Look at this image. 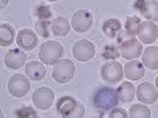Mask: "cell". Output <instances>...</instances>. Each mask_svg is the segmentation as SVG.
<instances>
[{
  "mask_svg": "<svg viewBox=\"0 0 158 118\" xmlns=\"http://www.w3.org/2000/svg\"><path fill=\"white\" fill-rule=\"evenodd\" d=\"M73 29L78 33H84L93 26V15L88 10H78L71 21Z\"/></svg>",
  "mask_w": 158,
  "mask_h": 118,
  "instance_id": "10",
  "label": "cell"
},
{
  "mask_svg": "<svg viewBox=\"0 0 158 118\" xmlns=\"http://www.w3.org/2000/svg\"><path fill=\"white\" fill-rule=\"evenodd\" d=\"M74 73H76L74 63L71 60L63 59L55 63L52 71V78L59 84H66L74 77Z\"/></svg>",
  "mask_w": 158,
  "mask_h": 118,
  "instance_id": "3",
  "label": "cell"
},
{
  "mask_svg": "<svg viewBox=\"0 0 158 118\" xmlns=\"http://www.w3.org/2000/svg\"><path fill=\"white\" fill-rule=\"evenodd\" d=\"M73 56L80 62H86L95 56V45L86 39L79 40L73 46Z\"/></svg>",
  "mask_w": 158,
  "mask_h": 118,
  "instance_id": "8",
  "label": "cell"
},
{
  "mask_svg": "<svg viewBox=\"0 0 158 118\" xmlns=\"http://www.w3.org/2000/svg\"><path fill=\"white\" fill-rule=\"evenodd\" d=\"M51 29V22L49 20H38L35 23V31L38 36L43 38H49Z\"/></svg>",
  "mask_w": 158,
  "mask_h": 118,
  "instance_id": "25",
  "label": "cell"
},
{
  "mask_svg": "<svg viewBox=\"0 0 158 118\" xmlns=\"http://www.w3.org/2000/svg\"><path fill=\"white\" fill-rule=\"evenodd\" d=\"M63 55V48L57 41H45L41 44L39 50V57L45 65H55Z\"/></svg>",
  "mask_w": 158,
  "mask_h": 118,
  "instance_id": "2",
  "label": "cell"
},
{
  "mask_svg": "<svg viewBox=\"0 0 158 118\" xmlns=\"http://www.w3.org/2000/svg\"><path fill=\"white\" fill-rule=\"evenodd\" d=\"M110 117L116 118V117H128V113L123 110V108H113L111 112H110Z\"/></svg>",
  "mask_w": 158,
  "mask_h": 118,
  "instance_id": "29",
  "label": "cell"
},
{
  "mask_svg": "<svg viewBox=\"0 0 158 118\" xmlns=\"http://www.w3.org/2000/svg\"><path fill=\"white\" fill-rule=\"evenodd\" d=\"M51 29L52 33L57 37H64L69 33L71 31V23L63 16H57L51 23Z\"/></svg>",
  "mask_w": 158,
  "mask_h": 118,
  "instance_id": "19",
  "label": "cell"
},
{
  "mask_svg": "<svg viewBox=\"0 0 158 118\" xmlns=\"http://www.w3.org/2000/svg\"><path fill=\"white\" fill-rule=\"evenodd\" d=\"M57 112L63 117H83L85 113L83 105L71 96H63L57 101Z\"/></svg>",
  "mask_w": 158,
  "mask_h": 118,
  "instance_id": "4",
  "label": "cell"
},
{
  "mask_svg": "<svg viewBox=\"0 0 158 118\" xmlns=\"http://www.w3.org/2000/svg\"><path fill=\"white\" fill-rule=\"evenodd\" d=\"M129 116L133 118H146L151 116V111L150 108L146 106V105H141V103H135L131 106L130 108V112H129Z\"/></svg>",
  "mask_w": 158,
  "mask_h": 118,
  "instance_id": "23",
  "label": "cell"
},
{
  "mask_svg": "<svg viewBox=\"0 0 158 118\" xmlns=\"http://www.w3.org/2000/svg\"><path fill=\"white\" fill-rule=\"evenodd\" d=\"M123 74H124V68L117 61L106 62L101 67V78L110 84L118 83L123 78Z\"/></svg>",
  "mask_w": 158,
  "mask_h": 118,
  "instance_id": "6",
  "label": "cell"
},
{
  "mask_svg": "<svg viewBox=\"0 0 158 118\" xmlns=\"http://www.w3.org/2000/svg\"><path fill=\"white\" fill-rule=\"evenodd\" d=\"M31 89L29 78L24 77L23 74H15L7 82V90L15 98H22L27 95Z\"/></svg>",
  "mask_w": 158,
  "mask_h": 118,
  "instance_id": "5",
  "label": "cell"
},
{
  "mask_svg": "<svg viewBox=\"0 0 158 118\" xmlns=\"http://www.w3.org/2000/svg\"><path fill=\"white\" fill-rule=\"evenodd\" d=\"M142 51H143L142 44L135 38L124 40L120 44V54L124 59L127 60L139 59L140 55L142 54Z\"/></svg>",
  "mask_w": 158,
  "mask_h": 118,
  "instance_id": "9",
  "label": "cell"
},
{
  "mask_svg": "<svg viewBox=\"0 0 158 118\" xmlns=\"http://www.w3.org/2000/svg\"><path fill=\"white\" fill-rule=\"evenodd\" d=\"M138 99L145 105H152L158 100V90L151 83H141L136 90Z\"/></svg>",
  "mask_w": 158,
  "mask_h": 118,
  "instance_id": "13",
  "label": "cell"
},
{
  "mask_svg": "<svg viewBox=\"0 0 158 118\" xmlns=\"http://www.w3.org/2000/svg\"><path fill=\"white\" fill-rule=\"evenodd\" d=\"M16 43L22 50H33L38 45V37L31 29H22L16 37Z\"/></svg>",
  "mask_w": 158,
  "mask_h": 118,
  "instance_id": "14",
  "label": "cell"
},
{
  "mask_svg": "<svg viewBox=\"0 0 158 118\" xmlns=\"http://www.w3.org/2000/svg\"><path fill=\"white\" fill-rule=\"evenodd\" d=\"M16 116L17 117H37V112L27 106H23L22 108L16 111Z\"/></svg>",
  "mask_w": 158,
  "mask_h": 118,
  "instance_id": "28",
  "label": "cell"
},
{
  "mask_svg": "<svg viewBox=\"0 0 158 118\" xmlns=\"http://www.w3.org/2000/svg\"><path fill=\"white\" fill-rule=\"evenodd\" d=\"M27 60V55L21 49H11L5 55V65L11 70H20Z\"/></svg>",
  "mask_w": 158,
  "mask_h": 118,
  "instance_id": "15",
  "label": "cell"
},
{
  "mask_svg": "<svg viewBox=\"0 0 158 118\" xmlns=\"http://www.w3.org/2000/svg\"><path fill=\"white\" fill-rule=\"evenodd\" d=\"M117 94H118L119 101L130 102L134 99V95H135V86L129 82H124L117 89Z\"/></svg>",
  "mask_w": 158,
  "mask_h": 118,
  "instance_id": "20",
  "label": "cell"
},
{
  "mask_svg": "<svg viewBox=\"0 0 158 118\" xmlns=\"http://www.w3.org/2000/svg\"><path fill=\"white\" fill-rule=\"evenodd\" d=\"M26 74L27 77L34 82H38L45 77L46 74V68L44 67V65L38 61H32L29 63H27L26 66Z\"/></svg>",
  "mask_w": 158,
  "mask_h": 118,
  "instance_id": "17",
  "label": "cell"
},
{
  "mask_svg": "<svg viewBox=\"0 0 158 118\" xmlns=\"http://www.w3.org/2000/svg\"><path fill=\"white\" fill-rule=\"evenodd\" d=\"M49 1H57V0H49Z\"/></svg>",
  "mask_w": 158,
  "mask_h": 118,
  "instance_id": "32",
  "label": "cell"
},
{
  "mask_svg": "<svg viewBox=\"0 0 158 118\" xmlns=\"http://www.w3.org/2000/svg\"><path fill=\"white\" fill-rule=\"evenodd\" d=\"M37 16L39 20H50L51 19V9L46 5H39L37 7V11H35Z\"/></svg>",
  "mask_w": 158,
  "mask_h": 118,
  "instance_id": "27",
  "label": "cell"
},
{
  "mask_svg": "<svg viewBox=\"0 0 158 118\" xmlns=\"http://www.w3.org/2000/svg\"><path fill=\"white\" fill-rule=\"evenodd\" d=\"M7 2H9V0H1V4H0V7H1V10L7 5Z\"/></svg>",
  "mask_w": 158,
  "mask_h": 118,
  "instance_id": "30",
  "label": "cell"
},
{
  "mask_svg": "<svg viewBox=\"0 0 158 118\" xmlns=\"http://www.w3.org/2000/svg\"><path fill=\"white\" fill-rule=\"evenodd\" d=\"M142 63L150 70L158 68V48L148 46L142 53Z\"/></svg>",
  "mask_w": 158,
  "mask_h": 118,
  "instance_id": "18",
  "label": "cell"
},
{
  "mask_svg": "<svg viewBox=\"0 0 158 118\" xmlns=\"http://www.w3.org/2000/svg\"><path fill=\"white\" fill-rule=\"evenodd\" d=\"M124 74L129 80H139L145 76V67L143 63L139 62L136 60L129 61L124 66Z\"/></svg>",
  "mask_w": 158,
  "mask_h": 118,
  "instance_id": "16",
  "label": "cell"
},
{
  "mask_svg": "<svg viewBox=\"0 0 158 118\" xmlns=\"http://www.w3.org/2000/svg\"><path fill=\"white\" fill-rule=\"evenodd\" d=\"M54 98H55V94L50 88L41 86V88H38L33 94V103L41 111H46L51 107Z\"/></svg>",
  "mask_w": 158,
  "mask_h": 118,
  "instance_id": "7",
  "label": "cell"
},
{
  "mask_svg": "<svg viewBox=\"0 0 158 118\" xmlns=\"http://www.w3.org/2000/svg\"><path fill=\"white\" fill-rule=\"evenodd\" d=\"M15 40V29L7 23H2L0 26V45L9 46Z\"/></svg>",
  "mask_w": 158,
  "mask_h": 118,
  "instance_id": "21",
  "label": "cell"
},
{
  "mask_svg": "<svg viewBox=\"0 0 158 118\" xmlns=\"http://www.w3.org/2000/svg\"><path fill=\"white\" fill-rule=\"evenodd\" d=\"M139 26H140V19L138 16L128 17L125 22V33L129 34L130 37H134L135 34H138Z\"/></svg>",
  "mask_w": 158,
  "mask_h": 118,
  "instance_id": "24",
  "label": "cell"
},
{
  "mask_svg": "<svg viewBox=\"0 0 158 118\" xmlns=\"http://www.w3.org/2000/svg\"><path fill=\"white\" fill-rule=\"evenodd\" d=\"M119 102L117 90L112 88H101L94 95V106L99 110L114 108Z\"/></svg>",
  "mask_w": 158,
  "mask_h": 118,
  "instance_id": "1",
  "label": "cell"
},
{
  "mask_svg": "<svg viewBox=\"0 0 158 118\" xmlns=\"http://www.w3.org/2000/svg\"><path fill=\"white\" fill-rule=\"evenodd\" d=\"M139 39L145 44H151L158 39V26L153 22L145 21L140 23L138 29Z\"/></svg>",
  "mask_w": 158,
  "mask_h": 118,
  "instance_id": "11",
  "label": "cell"
},
{
  "mask_svg": "<svg viewBox=\"0 0 158 118\" xmlns=\"http://www.w3.org/2000/svg\"><path fill=\"white\" fill-rule=\"evenodd\" d=\"M102 31L103 33L110 37V38H114L119 32H120V22L117 19H110L106 20L102 24Z\"/></svg>",
  "mask_w": 158,
  "mask_h": 118,
  "instance_id": "22",
  "label": "cell"
},
{
  "mask_svg": "<svg viewBox=\"0 0 158 118\" xmlns=\"http://www.w3.org/2000/svg\"><path fill=\"white\" fill-rule=\"evenodd\" d=\"M135 7L146 20H158V1L156 0H136Z\"/></svg>",
  "mask_w": 158,
  "mask_h": 118,
  "instance_id": "12",
  "label": "cell"
},
{
  "mask_svg": "<svg viewBox=\"0 0 158 118\" xmlns=\"http://www.w3.org/2000/svg\"><path fill=\"white\" fill-rule=\"evenodd\" d=\"M156 88H157V90H158V77L156 78Z\"/></svg>",
  "mask_w": 158,
  "mask_h": 118,
  "instance_id": "31",
  "label": "cell"
},
{
  "mask_svg": "<svg viewBox=\"0 0 158 118\" xmlns=\"http://www.w3.org/2000/svg\"><path fill=\"white\" fill-rule=\"evenodd\" d=\"M119 56V50L117 49V46L114 45H106L102 53V57L106 60L110 59H117Z\"/></svg>",
  "mask_w": 158,
  "mask_h": 118,
  "instance_id": "26",
  "label": "cell"
}]
</instances>
